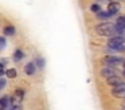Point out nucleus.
Segmentation results:
<instances>
[{
    "label": "nucleus",
    "instance_id": "6",
    "mask_svg": "<svg viewBox=\"0 0 125 110\" xmlns=\"http://www.w3.org/2000/svg\"><path fill=\"white\" fill-rule=\"evenodd\" d=\"M112 94L114 97H121L125 94V83H120L117 86H113V90H112Z\"/></svg>",
    "mask_w": 125,
    "mask_h": 110
},
{
    "label": "nucleus",
    "instance_id": "11",
    "mask_svg": "<svg viewBox=\"0 0 125 110\" xmlns=\"http://www.w3.org/2000/svg\"><path fill=\"white\" fill-rule=\"evenodd\" d=\"M3 32H4V36H12V35L16 34V28L14 26H6Z\"/></svg>",
    "mask_w": 125,
    "mask_h": 110
},
{
    "label": "nucleus",
    "instance_id": "16",
    "mask_svg": "<svg viewBox=\"0 0 125 110\" xmlns=\"http://www.w3.org/2000/svg\"><path fill=\"white\" fill-rule=\"evenodd\" d=\"M97 16H98L100 19H102V20H106V19H109L112 15H110L109 12H106V11H102V10H101L100 12L97 13Z\"/></svg>",
    "mask_w": 125,
    "mask_h": 110
},
{
    "label": "nucleus",
    "instance_id": "22",
    "mask_svg": "<svg viewBox=\"0 0 125 110\" xmlns=\"http://www.w3.org/2000/svg\"><path fill=\"white\" fill-rule=\"evenodd\" d=\"M101 1H108V0H101Z\"/></svg>",
    "mask_w": 125,
    "mask_h": 110
},
{
    "label": "nucleus",
    "instance_id": "12",
    "mask_svg": "<svg viewBox=\"0 0 125 110\" xmlns=\"http://www.w3.org/2000/svg\"><path fill=\"white\" fill-rule=\"evenodd\" d=\"M4 75L7 78H10V79H14V78L18 77V71H16V69H6Z\"/></svg>",
    "mask_w": 125,
    "mask_h": 110
},
{
    "label": "nucleus",
    "instance_id": "7",
    "mask_svg": "<svg viewBox=\"0 0 125 110\" xmlns=\"http://www.w3.org/2000/svg\"><path fill=\"white\" fill-rule=\"evenodd\" d=\"M120 8H121V5H120L118 1H110L108 4V12L110 13V15H116L120 11Z\"/></svg>",
    "mask_w": 125,
    "mask_h": 110
},
{
    "label": "nucleus",
    "instance_id": "20",
    "mask_svg": "<svg viewBox=\"0 0 125 110\" xmlns=\"http://www.w3.org/2000/svg\"><path fill=\"white\" fill-rule=\"evenodd\" d=\"M7 85V82H6V79H0V89H3L4 86Z\"/></svg>",
    "mask_w": 125,
    "mask_h": 110
},
{
    "label": "nucleus",
    "instance_id": "19",
    "mask_svg": "<svg viewBox=\"0 0 125 110\" xmlns=\"http://www.w3.org/2000/svg\"><path fill=\"white\" fill-rule=\"evenodd\" d=\"M6 44H7L6 38H4V36H0V48H4V47H6Z\"/></svg>",
    "mask_w": 125,
    "mask_h": 110
},
{
    "label": "nucleus",
    "instance_id": "13",
    "mask_svg": "<svg viewBox=\"0 0 125 110\" xmlns=\"http://www.w3.org/2000/svg\"><path fill=\"white\" fill-rule=\"evenodd\" d=\"M8 103H10V97L0 98V110H6L8 107Z\"/></svg>",
    "mask_w": 125,
    "mask_h": 110
},
{
    "label": "nucleus",
    "instance_id": "18",
    "mask_svg": "<svg viewBox=\"0 0 125 110\" xmlns=\"http://www.w3.org/2000/svg\"><path fill=\"white\" fill-rule=\"evenodd\" d=\"M4 71H6V60L0 62V77H1V75H4Z\"/></svg>",
    "mask_w": 125,
    "mask_h": 110
},
{
    "label": "nucleus",
    "instance_id": "9",
    "mask_svg": "<svg viewBox=\"0 0 125 110\" xmlns=\"http://www.w3.org/2000/svg\"><path fill=\"white\" fill-rule=\"evenodd\" d=\"M106 82H108V85H110V86H117V85H120V83H122V80H121V77H118V75L116 74V75H113V77L108 78Z\"/></svg>",
    "mask_w": 125,
    "mask_h": 110
},
{
    "label": "nucleus",
    "instance_id": "23",
    "mask_svg": "<svg viewBox=\"0 0 125 110\" xmlns=\"http://www.w3.org/2000/svg\"><path fill=\"white\" fill-rule=\"evenodd\" d=\"M124 110H125V106H124Z\"/></svg>",
    "mask_w": 125,
    "mask_h": 110
},
{
    "label": "nucleus",
    "instance_id": "2",
    "mask_svg": "<svg viewBox=\"0 0 125 110\" xmlns=\"http://www.w3.org/2000/svg\"><path fill=\"white\" fill-rule=\"evenodd\" d=\"M108 47L113 51H125V38L121 35L112 36L108 42Z\"/></svg>",
    "mask_w": 125,
    "mask_h": 110
},
{
    "label": "nucleus",
    "instance_id": "17",
    "mask_svg": "<svg viewBox=\"0 0 125 110\" xmlns=\"http://www.w3.org/2000/svg\"><path fill=\"white\" fill-rule=\"evenodd\" d=\"M90 11H92V12H94V13H98L101 11V5L100 4H95V3H94V4L90 5Z\"/></svg>",
    "mask_w": 125,
    "mask_h": 110
},
{
    "label": "nucleus",
    "instance_id": "3",
    "mask_svg": "<svg viewBox=\"0 0 125 110\" xmlns=\"http://www.w3.org/2000/svg\"><path fill=\"white\" fill-rule=\"evenodd\" d=\"M102 62L106 64L108 67H112V69H114V67H118L120 64H124L125 60L122 58H118V56H105V58L102 59Z\"/></svg>",
    "mask_w": 125,
    "mask_h": 110
},
{
    "label": "nucleus",
    "instance_id": "1",
    "mask_svg": "<svg viewBox=\"0 0 125 110\" xmlns=\"http://www.w3.org/2000/svg\"><path fill=\"white\" fill-rule=\"evenodd\" d=\"M95 32L101 36H116L117 31L113 23H101L98 26H95Z\"/></svg>",
    "mask_w": 125,
    "mask_h": 110
},
{
    "label": "nucleus",
    "instance_id": "4",
    "mask_svg": "<svg viewBox=\"0 0 125 110\" xmlns=\"http://www.w3.org/2000/svg\"><path fill=\"white\" fill-rule=\"evenodd\" d=\"M23 98H24V91L20 90V89L15 90V93H14V98H12V103H11V105H16V106H19L20 102L23 101Z\"/></svg>",
    "mask_w": 125,
    "mask_h": 110
},
{
    "label": "nucleus",
    "instance_id": "14",
    "mask_svg": "<svg viewBox=\"0 0 125 110\" xmlns=\"http://www.w3.org/2000/svg\"><path fill=\"white\" fill-rule=\"evenodd\" d=\"M23 56H24V52H23L22 50H15V52H14V60L15 62H19V60H22L23 59Z\"/></svg>",
    "mask_w": 125,
    "mask_h": 110
},
{
    "label": "nucleus",
    "instance_id": "15",
    "mask_svg": "<svg viewBox=\"0 0 125 110\" xmlns=\"http://www.w3.org/2000/svg\"><path fill=\"white\" fill-rule=\"evenodd\" d=\"M35 67H38V69H43L44 66H46V62H44V59L43 58H41V56H39V58H36V60H35Z\"/></svg>",
    "mask_w": 125,
    "mask_h": 110
},
{
    "label": "nucleus",
    "instance_id": "10",
    "mask_svg": "<svg viewBox=\"0 0 125 110\" xmlns=\"http://www.w3.org/2000/svg\"><path fill=\"white\" fill-rule=\"evenodd\" d=\"M35 70H36V67H35V64H34L32 62L27 63V64H26V67H24V72L27 75H34V74H35Z\"/></svg>",
    "mask_w": 125,
    "mask_h": 110
},
{
    "label": "nucleus",
    "instance_id": "8",
    "mask_svg": "<svg viewBox=\"0 0 125 110\" xmlns=\"http://www.w3.org/2000/svg\"><path fill=\"white\" fill-rule=\"evenodd\" d=\"M113 75H116V71H114V69H112V67H105V69L101 70V77L105 78V79L113 77Z\"/></svg>",
    "mask_w": 125,
    "mask_h": 110
},
{
    "label": "nucleus",
    "instance_id": "5",
    "mask_svg": "<svg viewBox=\"0 0 125 110\" xmlns=\"http://www.w3.org/2000/svg\"><path fill=\"white\" fill-rule=\"evenodd\" d=\"M114 27H116L117 34H122L125 31V16H120L117 18L116 23H114Z\"/></svg>",
    "mask_w": 125,
    "mask_h": 110
},
{
    "label": "nucleus",
    "instance_id": "21",
    "mask_svg": "<svg viewBox=\"0 0 125 110\" xmlns=\"http://www.w3.org/2000/svg\"><path fill=\"white\" fill-rule=\"evenodd\" d=\"M124 64H125V63H124ZM122 75L125 77V66H124V70H122Z\"/></svg>",
    "mask_w": 125,
    "mask_h": 110
}]
</instances>
